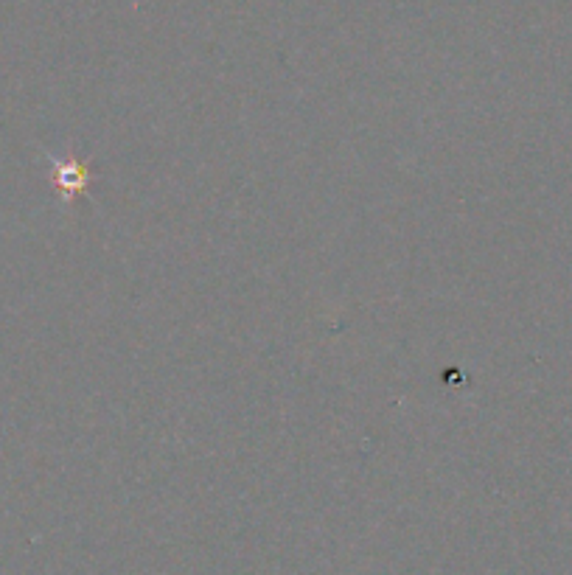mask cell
Returning <instances> with one entry per match:
<instances>
[{
  "mask_svg": "<svg viewBox=\"0 0 572 575\" xmlns=\"http://www.w3.org/2000/svg\"><path fill=\"white\" fill-rule=\"evenodd\" d=\"M54 180H57V186L65 191V194H79V191H85L87 183H90V172H87V166L82 163H62L57 160L54 163Z\"/></svg>",
  "mask_w": 572,
  "mask_h": 575,
  "instance_id": "cell-1",
  "label": "cell"
}]
</instances>
